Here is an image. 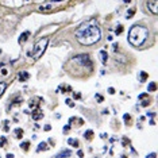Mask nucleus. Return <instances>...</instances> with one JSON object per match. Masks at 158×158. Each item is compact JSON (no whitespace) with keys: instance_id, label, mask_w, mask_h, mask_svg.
<instances>
[{"instance_id":"9","label":"nucleus","mask_w":158,"mask_h":158,"mask_svg":"<svg viewBox=\"0 0 158 158\" xmlns=\"http://www.w3.org/2000/svg\"><path fill=\"white\" fill-rule=\"evenodd\" d=\"M18 78H19V81H26L28 78V73H27V72H22V73L18 76Z\"/></svg>"},{"instance_id":"7","label":"nucleus","mask_w":158,"mask_h":158,"mask_svg":"<svg viewBox=\"0 0 158 158\" xmlns=\"http://www.w3.org/2000/svg\"><path fill=\"white\" fill-rule=\"evenodd\" d=\"M72 154H70V150H64V152H61L60 154H57V158H61V157H70Z\"/></svg>"},{"instance_id":"13","label":"nucleus","mask_w":158,"mask_h":158,"mask_svg":"<svg viewBox=\"0 0 158 158\" xmlns=\"http://www.w3.org/2000/svg\"><path fill=\"white\" fill-rule=\"evenodd\" d=\"M156 89H157V84H156V82H150V84H149V91L154 92Z\"/></svg>"},{"instance_id":"27","label":"nucleus","mask_w":158,"mask_h":158,"mask_svg":"<svg viewBox=\"0 0 158 158\" xmlns=\"http://www.w3.org/2000/svg\"><path fill=\"white\" fill-rule=\"evenodd\" d=\"M156 157H157V154H154V153L150 154V156H147V158H156Z\"/></svg>"},{"instance_id":"21","label":"nucleus","mask_w":158,"mask_h":158,"mask_svg":"<svg viewBox=\"0 0 158 158\" xmlns=\"http://www.w3.org/2000/svg\"><path fill=\"white\" fill-rule=\"evenodd\" d=\"M147 98V95H146V93H142V95H139V100H143V99H146Z\"/></svg>"},{"instance_id":"4","label":"nucleus","mask_w":158,"mask_h":158,"mask_svg":"<svg viewBox=\"0 0 158 158\" xmlns=\"http://www.w3.org/2000/svg\"><path fill=\"white\" fill-rule=\"evenodd\" d=\"M147 8H149V11L152 14L157 15L158 14V0H149V2H147Z\"/></svg>"},{"instance_id":"6","label":"nucleus","mask_w":158,"mask_h":158,"mask_svg":"<svg viewBox=\"0 0 158 158\" xmlns=\"http://www.w3.org/2000/svg\"><path fill=\"white\" fill-rule=\"evenodd\" d=\"M28 37H30V33H28V31H24V33L19 37V44H23V42H26Z\"/></svg>"},{"instance_id":"12","label":"nucleus","mask_w":158,"mask_h":158,"mask_svg":"<svg viewBox=\"0 0 158 158\" xmlns=\"http://www.w3.org/2000/svg\"><path fill=\"white\" fill-rule=\"evenodd\" d=\"M68 142H69V145H70V146H74V147H77V146H78V141H77V139H69Z\"/></svg>"},{"instance_id":"15","label":"nucleus","mask_w":158,"mask_h":158,"mask_svg":"<svg viewBox=\"0 0 158 158\" xmlns=\"http://www.w3.org/2000/svg\"><path fill=\"white\" fill-rule=\"evenodd\" d=\"M15 135L18 136V138H20V136L23 135V130H22V128H16V130H15Z\"/></svg>"},{"instance_id":"16","label":"nucleus","mask_w":158,"mask_h":158,"mask_svg":"<svg viewBox=\"0 0 158 158\" xmlns=\"http://www.w3.org/2000/svg\"><path fill=\"white\" fill-rule=\"evenodd\" d=\"M52 8V6L48 4V6H42V7H39V11H48V10Z\"/></svg>"},{"instance_id":"26","label":"nucleus","mask_w":158,"mask_h":158,"mask_svg":"<svg viewBox=\"0 0 158 158\" xmlns=\"http://www.w3.org/2000/svg\"><path fill=\"white\" fill-rule=\"evenodd\" d=\"M122 30H123V27L119 26V27H118V30H116V34H120V33H122Z\"/></svg>"},{"instance_id":"23","label":"nucleus","mask_w":158,"mask_h":158,"mask_svg":"<svg viewBox=\"0 0 158 158\" xmlns=\"http://www.w3.org/2000/svg\"><path fill=\"white\" fill-rule=\"evenodd\" d=\"M147 104H150V100H145V102H142V106L143 107H146Z\"/></svg>"},{"instance_id":"11","label":"nucleus","mask_w":158,"mask_h":158,"mask_svg":"<svg viewBox=\"0 0 158 158\" xmlns=\"http://www.w3.org/2000/svg\"><path fill=\"white\" fill-rule=\"evenodd\" d=\"M48 149V146H46V143L45 142H41L38 145V147H37V152H42V150H46Z\"/></svg>"},{"instance_id":"10","label":"nucleus","mask_w":158,"mask_h":158,"mask_svg":"<svg viewBox=\"0 0 158 158\" xmlns=\"http://www.w3.org/2000/svg\"><path fill=\"white\" fill-rule=\"evenodd\" d=\"M6 88H7V82H0V98L3 96V93L6 92Z\"/></svg>"},{"instance_id":"30","label":"nucleus","mask_w":158,"mask_h":158,"mask_svg":"<svg viewBox=\"0 0 158 158\" xmlns=\"http://www.w3.org/2000/svg\"><path fill=\"white\" fill-rule=\"evenodd\" d=\"M124 2H126V3H130V0H124Z\"/></svg>"},{"instance_id":"20","label":"nucleus","mask_w":158,"mask_h":158,"mask_svg":"<svg viewBox=\"0 0 158 158\" xmlns=\"http://www.w3.org/2000/svg\"><path fill=\"white\" fill-rule=\"evenodd\" d=\"M95 96H96V99H98V102H99V103H102V102H103V96H102V95H99V93H96Z\"/></svg>"},{"instance_id":"1","label":"nucleus","mask_w":158,"mask_h":158,"mask_svg":"<svg viewBox=\"0 0 158 158\" xmlns=\"http://www.w3.org/2000/svg\"><path fill=\"white\" fill-rule=\"evenodd\" d=\"M102 38V31L96 24H82L76 31V39L80 45L91 46L98 44Z\"/></svg>"},{"instance_id":"17","label":"nucleus","mask_w":158,"mask_h":158,"mask_svg":"<svg viewBox=\"0 0 158 158\" xmlns=\"http://www.w3.org/2000/svg\"><path fill=\"white\" fill-rule=\"evenodd\" d=\"M92 135H93V131L92 130H88L87 132H85V138H87V139H91Z\"/></svg>"},{"instance_id":"5","label":"nucleus","mask_w":158,"mask_h":158,"mask_svg":"<svg viewBox=\"0 0 158 158\" xmlns=\"http://www.w3.org/2000/svg\"><path fill=\"white\" fill-rule=\"evenodd\" d=\"M99 56H100V61H102V64L106 65L107 60H108V54H107V52H106V50H102V52L99 53Z\"/></svg>"},{"instance_id":"29","label":"nucleus","mask_w":158,"mask_h":158,"mask_svg":"<svg viewBox=\"0 0 158 158\" xmlns=\"http://www.w3.org/2000/svg\"><path fill=\"white\" fill-rule=\"evenodd\" d=\"M50 128H52V127H50V126H49V124H46V126H45V130H46V131H49V130H50Z\"/></svg>"},{"instance_id":"28","label":"nucleus","mask_w":158,"mask_h":158,"mask_svg":"<svg viewBox=\"0 0 158 158\" xmlns=\"http://www.w3.org/2000/svg\"><path fill=\"white\" fill-rule=\"evenodd\" d=\"M108 92L111 93V95H112V93H115V89H114V88H110V89H108Z\"/></svg>"},{"instance_id":"8","label":"nucleus","mask_w":158,"mask_h":158,"mask_svg":"<svg viewBox=\"0 0 158 158\" xmlns=\"http://www.w3.org/2000/svg\"><path fill=\"white\" fill-rule=\"evenodd\" d=\"M42 118H44V114H42L41 111H37V112L33 114V119L34 120H39V119H42Z\"/></svg>"},{"instance_id":"22","label":"nucleus","mask_w":158,"mask_h":158,"mask_svg":"<svg viewBox=\"0 0 158 158\" xmlns=\"http://www.w3.org/2000/svg\"><path fill=\"white\" fill-rule=\"evenodd\" d=\"M123 118H124L126 123H127V122H128V119H130V115H128V114H126V115H124V116H123Z\"/></svg>"},{"instance_id":"2","label":"nucleus","mask_w":158,"mask_h":158,"mask_svg":"<svg viewBox=\"0 0 158 158\" xmlns=\"http://www.w3.org/2000/svg\"><path fill=\"white\" fill-rule=\"evenodd\" d=\"M149 38V30L142 26V24H134L130 31H128V44L138 48V46H142L146 42V39Z\"/></svg>"},{"instance_id":"19","label":"nucleus","mask_w":158,"mask_h":158,"mask_svg":"<svg viewBox=\"0 0 158 158\" xmlns=\"http://www.w3.org/2000/svg\"><path fill=\"white\" fill-rule=\"evenodd\" d=\"M134 10H130V11H128V14H127V15H126V18H127V19H130V18H132V16H134Z\"/></svg>"},{"instance_id":"31","label":"nucleus","mask_w":158,"mask_h":158,"mask_svg":"<svg viewBox=\"0 0 158 158\" xmlns=\"http://www.w3.org/2000/svg\"><path fill=\"white\" fill-rule=\"evenodd\" d=\"M53 2H61V0H53Z\"/></svg>"},{"instance_id":"18","label":"nucleus","mask_w":158,"mask_h":158,"mask_svg":"<svg viewBox=\"0 0 158 158\" xmlns=\"http://www.w3.org/2000/svg\"><path fill=\"white\" fill-rule=\"evenodd\" d=\"M147 78V73L146 72H141V81H146Z\"/></svg>"},{"instance_id":"25","label":"nucleus","mask_w":158,"mask_h":158,"mask_svg":"<svg viewBox=\"0 0 158 158\" xmlns=\"http://www.w3.org/2000/svg\"><path fill=\"white\" fill-rule=\"evenodd\" d=\"M66 104H68V106H70V107H73V106H74V104H73V103H72V102H70V100H69V99H66Z\"/></svg>"},{"instance_id":"3","label":"nucleus","mask_w":158,"mask_h":158,"mask_svg":"<svg viewBox=\"0 0 158 158\" xmlns=\"http://www.w3.org/2000/svg\"><path fill=\"white\" fill-rule=\"evenodd\" d=\"M49 45V38L45 37V38H41L37 44L34 45V52H33V56H34V60H39L42 56H44L46 48Z\"/></svg>"},{"instance_id":"24","label":"nucleus","mask_w":158,"mask_h":158,"mask_svg":"<svg viewBox=\"0 0 158 158\" xmlns=\"http://www.w3.org/2000/svg\"><path fill=\"white\" fill-rule=\"evenodd\" d=\"M4 143H6V138H2L0 139V146H4Z\"/></svg>"},{"instance_id":"14","label":"nucleus","mask_w":158,"mask_h":158,"mask_svg":"<svg viewBox=\"0 0 158 158\" xmlns=\"http://www.w3.org/2000/svg\"><path fill=\"white\" fill-rule=\"evenodd\" d=\"M20 147H22L23 150H28L30 149V142H23L22 145H20Z\"/></svg>"}]
</instances>
